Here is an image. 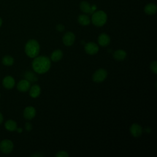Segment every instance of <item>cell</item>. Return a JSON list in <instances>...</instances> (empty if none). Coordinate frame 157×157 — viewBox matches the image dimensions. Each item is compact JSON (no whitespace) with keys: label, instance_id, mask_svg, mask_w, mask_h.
<instances>
[{"label":"cell","instance_id":"6da1fadb","mask_svg":"<svg viewBox=\"0 0 157 157\" xmlns=\"http://www.w3.org/2000/svg\"><path fill=\"white\" fill-rule=\"evenodd\" d=\"M51 61L49 58L45 56H39L34 58L32 62L33 70L38 74L47 72L50 68Z\"/></svg>","mask_w":157,"mask_h":157},{"label":"cell","instance_id":"7a4b0ae2","mask_svg":"<svg viewBox=\"0 0 157 157\" xmlns=\"http://www.w3.org/2000/svg\"><path fill=\"white\" fill-rule=\"evenodd\" d=\"M25 51L29 58L36 57L40 52V45L39 42L35 39L29 40L25 47Z\"/></svg>","mask_w":157,"mask_h":157},{"label":"cell","instance_id":"3957f363","mask_svg":"<svg viewBox=\"0 0 157 157\" xmlns=\"http://www.w3.org/2000/svg\"><path fill=\"white\" fill-rule=\"evenodd\" d=\"M107 16L105 12L102 10L95 11L92 13L91 21L96 26L100 27L104 25L107 21Z\"/></svg>","mask_w":157,"mask_h":157},{"label":"cell","instance_id":"277c9868","mask_svg":"<svg viewBox=\"0 0 157 157\" xmlns=\"http://www.w3.org/2000/svg\"><path fill=\"white\" fill-rule=\"evenodd\" d=\"M13 149V144L9 139H4L0 142V150L4 154L10 153Z\"/></svg>","mask_w":157,"mask_h":157},{"label":"cell","instance_id":"5b68a950","mask_svg":"<svg viewBox=\"0 0 157 157\" xmlns=\"http://www.w3.org/2000/svg\"><path fill=\"white\" fill-rule=\"evenodd\" d=\"M107 72L104 69H99L97 70L93 75L92 80L94 82L99 83L102 82L107 78Z\"/></svg>","mask_w":157,"mask_h":157},{"label":"cell","instance_id":"8992f818","mask_svg":"<svg viewBox=\"0 0 157 157\" xmlns=\"http://www.w3.org/2000/svg\"><path fill=\"white\" fill-rule=\"evenodd\" d=\"M75 40V36L72 32H67L63 37L62 40L66 46H71L74 44Z\"/></svg>","mask_w":157,"mask_h":157},{"label":"cell","instance_id":"52a82bcc","mask_svg":"<svg viewBox=\"0 0 157 157\" xmlns=\"http://www.w3.org/2000/svg\"><path fill=\"white\" fill-rule=\"evenodd\" d=\"M85 48V50L86 53L90 55H95L99 51L98 45L96 43L92 42L86 43L85 45V48Z\"/></svg>","mask_w":157,"mask_h":157},{"label":"cell","instance_id":"ba28073f","mask_svg":"<svg viewBox=\"0 0 157 157\" xmlns=\"http://www.w3.org/2000/svg\"><path fill=\"white\" fill-rule=\"evenodd\" d=\"M23 117L25 119L30 120H32L36 114V110L33 106H28L23 110Z\"/></svg>","mask_w":157,"mask_h":157},{"label":"cell","instance_id":"9c48e42d","mask_svg":"<svg viewBox=\"0 0 157 157\" xmlns=\"http://www.w3.org/2000/svg\"><path fill=\"white\" fill-rule=\"evenodd\" d=\"M130 132L132 136L134 137H140L143 132L142 128L140 125L137 123L132 124L129 128Z\"/></svg>","mask_w":157,"mask_h":157},{"label":"cell","instance_id":"30bf717a","mask_svg":"<svg viewBox=\"0 0 157 157\" xmlns=\"http://www.w3.org/2000/svg\"><path fill=\"white\" fill-rule=\"evenodd\" d=\"M2 85L7 90L12 89L15 84V81L13 77L10 75L6 76L2 80Z\"/></svg>","mask_w":157,"mask_h":157},{"label":"cell","instance_id":"8fae6325","mask_svg":"<svg viewBox=\"0 0 157 157\" xmlns=\"http://www.w3.org/2000/svg\"><path fill=\"white\" fill-rule=\"evenodd\" d=\"M31 87L30 82L26 79H23L20 80L17 85V90L20 92H26L29 90Z\"/></svg>","mask_w":157,"mask_h":157},{"label":"cell","instance_id":"7c38bea8","mask_svg":"<svg viewBox=\"0 0 157 157\" xmlns=\"http://www.w3.org/2000/svg\"><path fill=\"white\" fill-rule=\"evenodd\" d=\"M98 42L101 46L106 47L110 44V38L109 36L106 33H102L99 36Z\"/></svg>","mask_w":157,"mask_h":157},{"label":"cell","instance_id":"4fadbf2b","mask_svg":"<svg viewBox=\"0 0 157 157\" xmlns=\"http://www.w3.org/2000/svg\"><path fill=\"white\" fill-rule=\"evenodd\" d=\"M156 10H157V7L156 4L152 2L147 4L144 7L145 13L149 15L155 14L156 12Z\"/></svg>","mask_w":157,"mask_h":157},{"label":"cell","instance_id":"5bb4252c","mask_svg":"<svg viewBox=\"0 0 157 157\" xmlns=\"http://www.w3.org/2000/svg\"><path fill=\"white\" fill-rule=\"evenodd\" d=\"M40 87L38 85H34L29 88V95L33 98H37L40 94Z\"/></svg>","mask_w":157,"mask_h":157},{"label":"cell","instance_id":"9a60e30c","mask_svg":"<svg viewBox=\"0 0 157 157\" xmlns=\"http://www.w3.org/2000/svg\"><path fill=\"white\" fill-rule=\"evenodd\" d=\"M4 127L9 131H15L17 128V124L13 120H8L6 121Z\"/></svg>","mask_w":157,"mask_h":157},{"label":"cell","instance_id":"2e32d148","mask_svg":"<svg viewBox=\"0 0 157 157\" xmlns=\"http://www.w3.org/2000/svg\"><path fill=\"white\" fill-rule=\"evenodd\" d=\"M113 56L115 60L122 61L126 57V52L123 50H118L113 53Z\"/></svg>","mask_w":157,"mask_h":157},{"label":"cell","instance_id":"e0dca14e","mask_svg":"<svg viewBox=\"0 0 157 157\" xmlns=\"http://www.w3.org/2000/svg\"><path fill=\"white\" fill-rule=\"evenodd\" d=\"M63 56V52L61 50L58 49V50L53 51L52 53L51 56H50V59L53 61H58L62 58Z\"/></svg>","mask_w":157,"mask_h":157},{"label":"cell","instance_id":"ac0fdd59","mask_svg":"<svg viewBox=\"0 0 157 157\" xmlns=\"http://www.w3.org/2000/svg\"><path fill=\"white\" fill-rule=\"evenodd\" d=\"M78 22L83 26L88 25L90 23V19L86 14H81L78 17Z\"/></svg>","mask_w":157,"mask_h":157},{"label":"cell","instance_id":"d6986e66","mask_svg":"<svg viewBox=\"0 0 157 157\" xmlns=\"http://www.w3.org/2000/svg\"><path fill=\"white\" fill-rule=\"evenodd\" d=\"M80 9L85 13H90L91 4L87 1H82L80 4Z\"/></svg>","mask_w":157,"mask_h":157},{"label":"cell","instance_id":"ffe728a7","mask_svg":"<svg viewBox=\"0 0 157 157\" xmlns=\"http://www.w3.org/2000/svg\"><path fill=\"white\" fill-rule=\"evenodd\" d=\"M14 63V59L12 56L10 55H5L2 58V63L4 66H10L13 65Z\"/></svg>","mask_w":157,"mask_h":157},{"label":"cell","instance_id":"44dd1931","mask_svg":"<svg viewBox=\"0 0 157 157\" xmlns=\"http://www.w3.org/2000/svg\"><path fill=\"white\" fill-rule=\"evenodd\" d=\"M25 77L29 82H35L37 80V78L34 75V74L30 71L26 72V74H25Z\"/></svg>","mask_w":157,"mask_h":157},{"label":"cell","instance_id":"7402d4cb","mask_svg":"<svg viewBox=\"0 0 157 157\" xmlns=\"http://www.w3.org/2000/svg\"><path fill=\"white\" fill-rule=\"evenodd\" d=\"M150 69L155 74H156V73H157V62H156V61H154L151 63Z\"/></svg>","mask_w":157,"mask_h":157},{"label":"cell","instance_id":"603a6c76","mask_svg":"<svg viewBox=\"0 0 157 157\" xmlns=\"http://www.w3.org/2000/svg\"><path fill=\"white\" fill-rule=\"evenodd\" d=\"M55 156L56 157H67L69 156V154L66 151L62 150V151H58L55 155Z\"/></svg>","mask_w":157,"mask_h":157},{"label":"cell","instance_id":"cb8c5ba5","mask_svg":"<svg viewBox=\"0 0 157 157\" xmlns=\"http://www.w3.org/2000/svg\"><path fill=\"white\" fill-rule=\"evenodd\" d=\"M56 29L59 32H62L64 30V26L62 24H58L56 26Z\"/></svg>","mask_w":157,"mask_h":157},{"label":"cell","instance_id":"d4e9b609","mask_svg":"<svg viewBox=\"0 0 157 157\" xmlns=\"http://www.w3.org/2000/svg\"><path fill=\"white\" fill-rule=\"evenodd\" d=\"M25 129H26V131H30L32 129V128H33V126H32V124H31L30 123L26 122V123H25Z\"/></svg>","mask_w":157,"mask_h":157},{"label":"cell","instance_id":"484cf974","mask_svg":"<svg viewBox=\"0 0 157 157\" xmlns=\"http://www.w3.org/2000/svg\"><path fill=\"white\" fill-rule=\"evenodd\" d=\"M96 9H97V7H96V6L95 4L91 5V12H90V14H92L95 11H96Z\"/></svg>","mask_w":157,"mask_h":157},{"label":"cell","instance_id":"4316f807","mask_svg":"<svg viewBox=\"0 0 157 157\" xmlns=\"http://www.w3.org/2000/svg\"><path fill=\"white\" fill-rule=\"evenodd\" d=\"M31 156L32 157H41V156H42V155H41V154H40L39 153H36L35 154L32 155Z\"/></svg>","mask_w":157,"mask_h":157},{"label":"cell","instance_id":"83f0119b","mask_svg":"<svg viewBox=\"0 0 157 157\" xmlns=\"http://www.w3.org/2000/svg\"><path fill=\"white\" fill-rule=\"evenodd\" d=\"M3 120H4V118H3V115L1 113V112H0V124L2 123L3 121Z\"/></svg>","mask_w":157,"mask_h":157},{"label":"cell","instance_id":"f1b7e54d","mask_svg":"<svg viewBox=\"0 0 157 157\" xmlns=\"http://www.w3.org/2000/svg\"><path fill=\"white\" fill-rule=\"evenodd\" d=\"M16 131H17L18 133H21V132H22L23 129H22V128H17V129H16Z\"/></svg>","mask_w":157,"mask_h":157},{"label":"cell","instance_id":"f546056e","mask_svg":"<svg viewBox=\"0 0 157 157\" xmlns=\"http://www.w3.org/2000/svg\"><path fill=\"white\" fill-rule=\"evenodd\" d=\"M2 24V18L0 17V27L1 26Z\"/></svg>","mask_w":157,"mask_h":157},{"label":"cell","instance_id":"4dcf8cb0","mask_svg":"<svg viewBox=\"0 0 157 157\" xmlns=\"http://www.w3.org/2000/svg\"><path fill=\"white\" fill-rule=\"evenodd\" d=\"M0 98H1V94H0Z\"/></svg>","mask_w":157,"mask_h":157}]
</instances>
